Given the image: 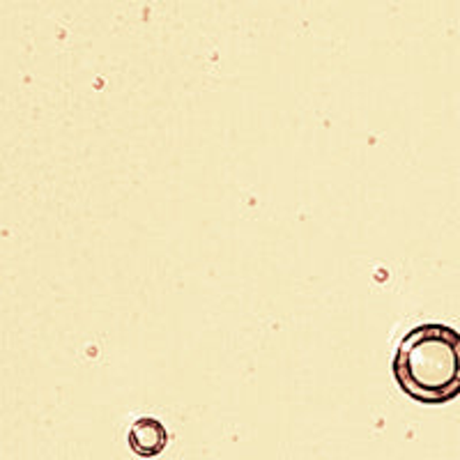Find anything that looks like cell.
I'll list each match as a JSON object with an SVG mask.
<instances>
[{
  "mask_svg": "<svg viewBox=\"0 0 460 460\" xmlns=\"http://www.w3.org/2000/svg\"><path fill=\"white\" fill-rule=\"evenodd\" d=\"M394 377L405 396L426 405L460 396V332L447 323H421L394 352Z\"/></svg>",
  "mask_w": 460,
  "mask_h": 460,
  "instance_id": "1",
  "label": "cell"
},
{
  "mask_svg": "<svg viewBox=\"0 0 460 460\" xmlns=\"http://www.w3.org/2000/svg\"><path fill=\"white\" fill-rule=\"evenodd\" d=\"M127 439H129V447L134 454L143 456V458H152V456H159L166 449L168 430L159 419L141 417L129 426Z\"/></svg>",
  "mask_w": 460,
  "mask_h": 460,
  "instance_id": "2",
  "label": "cell"
}]
</instances>
